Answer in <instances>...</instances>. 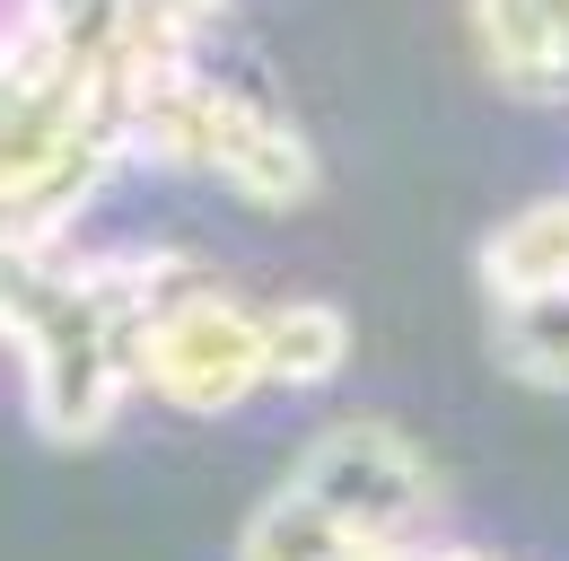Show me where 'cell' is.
I'll return each instance as SVG.
<instances>
[{"mask_svg": "<svg viewBox=\"0 0 569 561\" xmlns=\"http://www.w3.org/2000/svg\"><path fill=\"white\" fill-rule=\"evenodd\" d=\"M123 140H132V158L176 167V176H202V185H219V194H237L254 210H298L316 194L307 132L289 124L272 97L228 88L202 62L184 79H167V88H149L141 106L123 115Z\"/></svg>", "mask_w": 569, "mask_h": 561, "instance_id": "obj_2", "label": "cell"}, {"mask_svg": "<svg viewBox=\"0 0 569 561\" xmlns=\"http://www.w3.org/2000/svg\"><path fill=\"white\" fill-rule=\"evenodd\" d=\"M263 360L281 395L333 386L351 368V316L333 298H263Z\"/></svg>", "mask_w": 569, "mask_h": 561, "instance_id": "obj_6", "label": "cell"}, {"mask_svg": "<svg viewBox=\"0 0 569 561\" xmlns=\"http://www.w3.org/2000/svg\"><path fill=\"white\" fill-rule=\"evenodd\" d=\"M491 360L535 395H569V289L491 298Z\"/></svg>", "mask_w": 569, "mask_h": 561, "instance_id": "obj_7", "label": "cell"}, {"mask_svg": "<svg viewBox=\"0 0 569 561\" xmlns=\"http://www.w3.org/2000/svg\"><path fill=\"white\" fill-rule=\"evenodd\" d=\"M438 465L395 421H333L316 430L289 474L246 518L237 561H395L429 544Z\"/></svg>", "mask_w": 569, "mask_h": 561, "instance_id": "obj_1", "label": "cell"}, {"mask_svg": "<svg viewBox=\"0 0 569 561\" xmlns=\"http://www.w3.org/2000/svg\"><path fill=\"white\" fill-rule=\"evenodd\" d=\"M465 36L508 97L569 106V0H465Z\"/></svg>", "mask_w": 569, "mask_h": 561, "instance_id": "obj_4", "label": "cell"}, {"mask_svg": "<svg viewBox=\"0 0 569 561\" xmlns=\"http://www.w3.org/2000/svg\"><path fill=\"white\" fill-rule=\"evenodd\" d=\"M473 280H482V298H535V289H569V194L508 210L491 237L473 246Z\"/></svg>", "mask_w": 569, "mask_h": 561, "instance_id": "obj_5", "label": "cell"}, {"mask_svg": "<svg viewBox=\"0 0 569 561\" xmlns=\"http://www.w3.org/2000/svg\"><path fill=\"white\" fill-rule=\"evenodd\" d=\"M141 395H158L184 421H228L254 395H272V360H263V307L228 298L211 280H176L158 307L141 316Z\"/></svg>", "mask_w": 569, "mask_h": 561, "instance_id": "obj_3", "label": "cell"}, {"mask_svg": "<svg viewBox=\"0 0 569 561\" xmlns=\"http://www.w3.org/2000/svg\"><path fill=\"white\" fill-rule=\"evenodd\" d=\"M149 9H158V18H176V27H193V36H202V27H211L219 9H228V0H149Z\"/></svg>", "mask_w": 569, "mask_h": 561, "instance_id": "obj_8", "label": "cell"}]
</instances>
